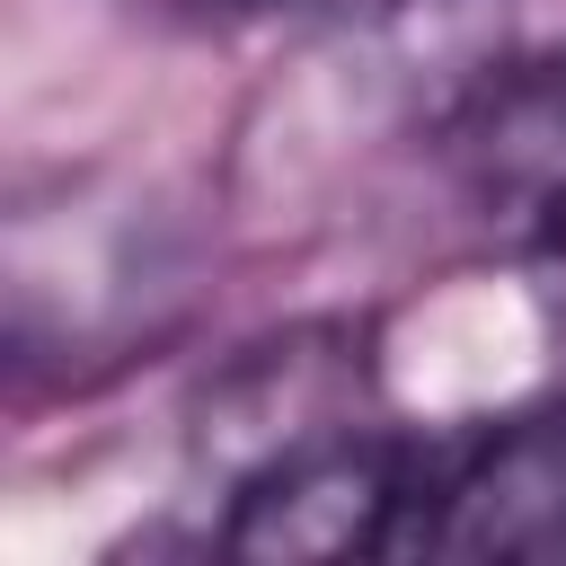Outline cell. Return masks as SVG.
<instances>
[{"label":"cell","instance_id":"5b68a950","mask_svg":"<svg viewBox=\"0 0 566 566\" xmlns=\"http://www.w3.org/2000/svg\"><path fill=\"white\" fill-rule=\"evenodd\" d=\"M451 142L478 195L504 212H531L548 186H566V35L531 53L522 71H504L486 97H469L451 115Z\"/></svg>","mask_w":566,"mask_h":566},{"label":"cell","instance_id":"52a82bcc","mask_svg":"<svg viewBox=\"0 0 566 566\" xmlns=\"http://www.w3.org/2000/svg\"><path fill=\"white\" fill-rule=\"evenodd\" d=\"M150 9H248V0H150Z\"/></svg>","mask_w":566,"mask_h":566},{"label":"cell","instance_id":"6da1fadb","mask_svg":"<svg viewBox=\"0 0 566 566\" xmlns=\"http://www.w3.org/2000/svg\"><path fill=\"white\" fill-rule=\"evenodd\" d=\"M371 424V327L363 318H301L283 336L239 345L186 424V451L203 478L248 486L336 433Z\"/></svg>","mask_w":566,"mask_h":566},{"label":"cell","instance_id":"7a4b0ae2","mask_svg":"<svg viewBox=\"0 0 566 566\" xmlns=\"http://www.w3.org/2000/svg\"><path fill=\"white\" fill-rule=\"evenodd\" d=\"M433 451L442 442H407L380 424H354L248 486H230L221 513V548L230 557H265V566H310V557H371V548H407L424 486H433Z\"/></svg>","mask_w":566,"mask_h":566},{"label":"cell","instance_id":"3957f363","mask_svg":"<svg viewBox=\"0 0 566 566\" xmlns=\"http://www.w3.org/2000/svg\"><path fill=\"white\" fill-rule=\"evenodd\" d=\"M433 557H566V398L451 433L416 539Z\"/></svg>","mask_w":566,"mask_h":566},{"label":"cell","instance_id":"8992f818","mask_svg":"<svg viewBox=\"0 0 566 566\" xmlns=\"http://www.w3.org/2000/svg\"><path fill=\"white\" fill-rule=\"evenodd\" d=\"M522 265H531L539 301L566 310V186H548V195L522 212Z\"/></svg>","mask_w":566,"mask_h":566},{"label":"cell","instance_id":"277c9868","mask_svg":"<svg viewBox=\"0 0 566 566\" xmlns=\"http://www.w3.org/2000/svg\"><path fill=\"white\" fill-rule=\"evenodd\" d=\"M380 9H389L398 71L442 106V124L566 35L557 0H380Z\"/></svg>","mask_w":566,"mask_h":566}]
</instances>
